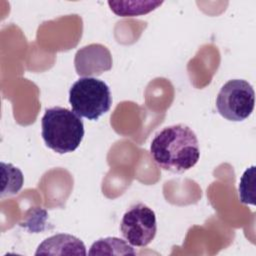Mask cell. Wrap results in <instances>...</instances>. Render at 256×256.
Instances as JSON below:
<instances>
[{
	"mask_svg": "<svg viewBox=\"0 0 256 256\" xmlns=\"http://www.w3.org/2000/svg\"><path fill=\"white\" fill-rule=\"evenodd\" d=\"M150 154L163 170L184 173L199 160V141L189 126L171 125L156 133L150 144Z\"/></svg>",
	"mask_w": 256,
	"mask_h": 256,
	"instance_id": "obj_1",
	"label": "cell"
},
{
	"mask_svg": "<svg viewBox=\"0 0 256 256\" xmlns=\"http://www.w3.org/2000/svg\"><path fill=\"white\" fill-rule=\"evenodd\" d=\"M41 128L46 146L59 154L75 151L85 132L81 117L74 111L59 106L45 110Z\"/></svg>",
	"mask_w": 256,
	"mask_h": 256,
	"instance_id": "obj_2",
	"label": "cell"
},
{
	"mask_svg": "<svg viewBox=\"0 0 256 256\" xmlns=\"http://www.w3.org/2000/svg\"><path fill=\"white\" fill-rule=\"evenodd\" d=\"M69 103L78 116L97 120L110 110L112 96L104 81L96 77H82L70 87Z\"/></svg>",
	"mask_w": 256,
	"mask_h": 256,
	"instance_id": "obj_3",
	"label": "cell"
},
{
	"mask_svg": "<svg viewBox=\"0 0 256 256\" xmlns=\"http://www.w3.org/2000/svg\"><path fill=\"white\" fill-rule=\"evenodd\" d=\"M255 92L252 85L243 79H231L220 89L216 98L218 113L229 121L239 122L253 112Z\"/></svg>",
	"mask_w": 256,
	"mask_h": 256,
	"instance_id": "obj_4",
	"label": "cell"
},
{
	"mask_svg": "<svg viewBox=\"0 0 256 256\" xmlns=\"http://www.w3.org/2000/svg\"><path fill=\"white\" fill-rule=\"evenodd\" d=\"M120 231L130 245L147 246L154 240L157 233L155 212L143 203L133 205L124 213L120 223Z\"/></svg>",
	"mask_w": 256,
	"mask_h": 256,
	"instance_id": "obj_5",
	"label": "cell"
},
{
	"mask_svg": "<svg viewBox=\"0 0 256 256\" xmlns=\"http://www.w3.org/2000/svg\"><path fill=\"white\" fill-rule=\"evenodd\" d=\"M74 64L78 75L98 76L112 68V56L107 47L93 43L77 51Z\"/></svg>",
	"mask_w": 256,
	"mask_h": 256,
	"instance_id": "obj_6",
	"label": "cell"
},
{
	"mask_svg": "<svg viewBox=\"0 0 256 256\" xmlns=\"http://www.w3.org/2000/svg\"><path fill=\"white\" fill-rule=\"evenodd\" d=\"M86 255L84 243L77 237L70 234H56L46 238L39 244L35 255Z\"/></svg>",
	"mask_w": 256,
	"mask_h": 256,
	"instance_id": "obj_7",
	"label": "cell"
},
{
	"mask_svg": "<svg viewBox=\"0 0 256 256\" xmlns=\"http://www.w3.org/2000/svg\"><path fill=\"white\" fill-rule=\"evenodd\" d=\"M89 255H135L132 245L117 237H106L95 241L88 252Z\"/></svg>",
	"mask_w": 256,
	"mask_h": 256,
	"instance_id": "obj_8",
	"label": "cell"
},
{
	"mask_svg": "<svg viewBox=\"0 0 256 256\" xmlns=\"http://www.w3.org/2000/svg\"><path fill=\"white\" fill-rule=\"evenodd\" d=\"M162 3V1H108L111 11L121 17L147 14L161 6Z\"/></svg>",
	"mask_w": 256,
	"mask_h": 256,
	"instance_id": "obj_9",
	"label": "cell"
},
{
	"mask_svg": "<svg viewBox=\"0 0 256 256\" xmlns=\"http://www.w3.org/2000/svg\"><path fill=\"white\" fill-rule=\"evenodd\" d=\"M2 168V189L1 197L17 194L23 186L24 177L20 169L12 164L1 162Z\"/></svg>",
	"mask_w": 256,
	"mask_h": 256,
	"instance_id": "obj_10",
	"label": "cell"
}]
</instances>
